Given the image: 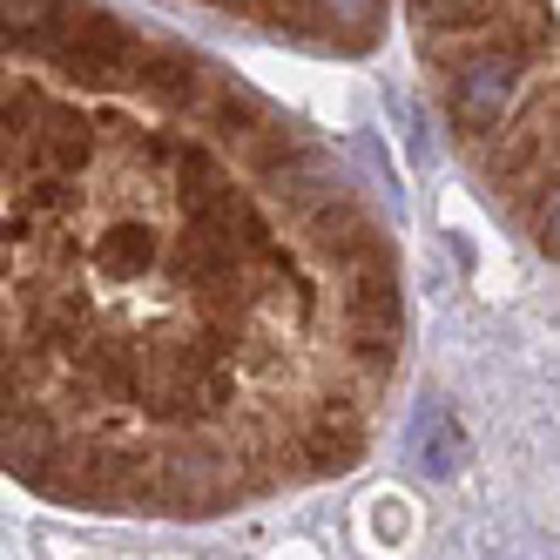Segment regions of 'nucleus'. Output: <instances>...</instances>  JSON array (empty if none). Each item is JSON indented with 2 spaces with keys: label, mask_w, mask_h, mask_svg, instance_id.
Segmentation results:
<instances>
[{
  "label": "nucleus",
  "mask_w": 560,
  "mask_h": 560,
  "mask_svg": "<svg viewBox=\"0 0 560 560\" xmlns=\"http://www.w3.org/2000/svg\"><path fill=\"white\" fill-rule=\"evenodd\" d=\"M264 21L277 27H311L338 48H372L378 42V21H385V0H264Z\"/></svg>",
  "instance_id": "obj_1"
},
{
  "label": "nucleus",
  "mask_w": 560,
  "mask_h": 560,
  "mask_svg": "<svg viewBox=\"0 0 560 560\" xmlns=\"http://www.w3.org/2000/svg\"><path fill=\"white\" fill-rule=\"evenodd\" d=\"M425 472H439V479H446V472H459V432L453 425H425Z\"/></svg>",
  "instance_id": "obj_2"
}]
</instances>
